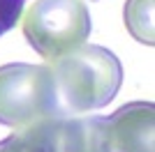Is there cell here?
I'll return each instance as SVG.
<instances>
[{"label": "cell", "mask_w": 155, "mask_h": 152, "mask_svg": "<svg viewBox=\"0 0 155 152\" xmlns=\"http://www.w3.org/2000/svg\"><path fill=\"white\" fill-rule=\"evenodd\" d=\"M49 67L63 115H81L107 106L123 83V67L116 53L97 44H81Z\"/></svg>", "instance_id": "6da1fadb"}, {"label": "cell", "mask_w": 155, "mask_h": 152, "mask_svg": "<svg viewBox=\"0 0 155 152\" xmlns=\"http://www.w3.org/2000/svg\"><path fill=\"white\" fill-rule=\"evenodd\" d=\"M63 115L49 65L9 62L0 67V125L28 127Z\"/></svg>", "instance_id": "7a4b0ae2"}, {"label": "cell", "mask_w": 155, "mask_h": 152, "mask_svg": "<svg viewBox=\"0 0 155 152\" xmlns=\"http://www.w3.org/2000/svg\"><path fill=\"white\" fill-rule=\"evenodd\" d=\"M91 30V12L81 0H37L23 16V37L46 62L86 44Z\"/></svg>", "instance_id": "3957f363"}, {"label": "cell", "mask_w": 155, "mask_h": 152, "mask_svg": "<svg viewBox=\"0 0 155 152\" xmlns=\"http://www.w3.org/2000/svg\"><path fill=\"white\" fill-rule=\"evenodd\" d=\"M49 134L53 152H114L104 115H53Z\"/></svg>", "instance_id": "277c9868"}, {"label": "cell", "mask_w": 155, "mask_h": 152, "mask_svg": "<svg viewBox=\"0 0 155 152\" xmlns=\"http://www.w3.org/2000/svg\"><path fill=\"white\" fill-rule=\"evenodd\" d=\"M114 152H155V104L127 101L107 118Z\"/></svg>", "instance_id": "5b68a950"}, {"label": "cell", "mask_w": 155, "mask_h": 152, "mask_svg": "<svg viewBox=\"0 0 155 152\" xmlns=\"http://www.w3.org/2000/svg\"><path fill=\"white\" fill-rule=\"evenodd\" d=\"M123 21L139 44L155 46V0H127L123 7Z\"/></svg>", "instance_id": "8992f818"}, {"label": "cell", "mask_w": 155, "mask_h": 152, "mask_svg": "<svg viewBox=\"0 0 155 152\" xmlns=\"http://www.w3.org/2000/svg\"><path fill=\"white\" fill-rule=\"evenodd\" d=\"M0 152H53L51 134H49V118L35 125L21 127L19 131L0 141Z\"/></svg>", "instance_id": "52a82bcc"}, {"label": "cell", "mask_w": 155, "mask_h": 152, "mask_svg": "<svg viewBox=\"0 0 155 152\" xmlns=\"http://www.w3.org/2000/svg\"><path fill=\"white\" fill-rule=\"evenodd\" d=\"M28 0H0V37L16 25Z\"/></svg>", "instance_id": "ba28073f"}]
</instances>
